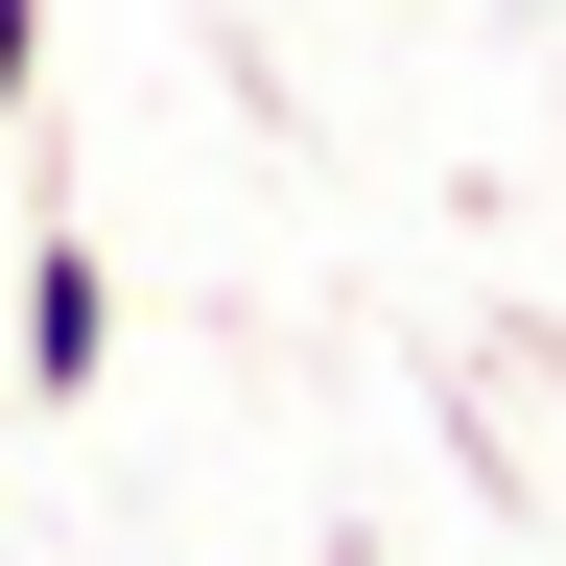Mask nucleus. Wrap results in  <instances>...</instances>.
Here are the masks:
<instances>
[{
    "label": "nucleus",
    "mask_w": 566,
    "mask_h": 566,
    "mask_svg": "<svg viewBox=\"0 0 566 566\" xmlns=\"http://www.w3.org/2000/svg\"><path fill=\"white\" fill-rule=\"evenodd\" d=\"M95 354H118V260H95V212L48 189V237H24V401H95Z\"/></svg>",
    "instance_id": "obj_1"
},
{
    "label": "nucleus",
    "mask_w": 566,
    "mask_h": 566,
    "mask_svg": "<svg viewBox=\"0 0 566 566\" xmlns=\"http://www.w3.org/2000/svg\"><path fill=\"white\" fill-rule=\"evenodd\" d=\"M0 142H48V0H0Z\"/></svg>",
    "instance_id": "obj_2"
}]
</instances>
